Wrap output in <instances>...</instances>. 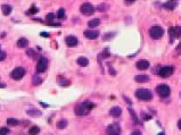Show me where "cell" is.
Returning a JSON list of instances; mask_svg holds the SVG:
<instances>
[{
    "label": "cell",
    "instance_id": "cell-24",
    "mask_svg": "<svg viewBox=\"0 0 181 135\" xmlns=\"http://www.w3.org/2000/svg\"><path fill=\"white\" fill-rule=\"evenodd\" d=\"M41 83H42V78L40 77V76H38V75H34L33 77H32V84L33 85H40Z\"/></svg>",
    "mask_w": 181,
    "mask_h": 135
},
{
    "label": "cell",
    "instance_id": "cell-9",
    "mask_svg": "<svg viewBox=\"0 0 181 135\" xmlns=\"http://www.w3.org/2000/svg\"><path fill=\"white\" fill-rule=\"evenodd\" d=\"M107 134L108 135H120L121 134V127L118 123H114L107 127Z\"/></svg>",
    "mask_w": 181,
    "mask_h": 135
},
{
    "label": "cell",
    "instance_id": "cell-15",
    "mask_svg": "<svg viewBox=\"0 0 181 135\" xmlns=\"http://www.w3.org/2000/svg\"><path fill=\"white\" fill-rule=\"evenodd\" d=\"M76 63H77L79 66L85 67V66H88V65H89V59H88V58H85V57H79L77 60H76Z\"/></svg>",
    "mask_w": 181,
    "mask_h": 135
},
{
    "label": "cell",
    "instance_id": "cell-27",
    "mask_svg": "<svg viewBox=\"0 0 181 135\" xmlns=\"http://www.w3.org/2000/svg\"><path fill=\"white\" fill-rule=\"evenodd\" d=\"M177 3L173 1V0H171V1L169 2H166V3H164V8H166V9H174V7H175Z\"/></svg>",
    "mask_w": 181,
    "mask_h": 135
},
{
    "label": "cell",
    "instance_id": "cell-39",
    "mask_svg": "<svg viewBox=\"0 0 181 135\" xmlns=\"http://www.w3.org/2000/svg\"><path fill=\"white\" fill-rule=\"evenodd\" d=\"M40 35H41V36H46V37H48V36H49V34L46 33V32H42V33H40Z\"/></svg>",
    "mask_w": 181,
    "mask_h": 135
},
{
    "label": "cell",
    "instance_id": "cell-34",
    "mask_svg": "<svg viewBox=\"0 0 181 135\" xmlns=\"http://www.w3.org/2000/svg\"><path fill=\"white\" fill-rule=\"evenodd\" d=\"M141 117H142L143 120H149V119H152V116L148 115V114H145V112L141 114Z\"/></svg>",
    "mask_w": 181,
    "mask_h": 135
},
{
    "label": "cell",
    "instance_id": "cell-13",
    "mask_svg": "<svg viewBox=\"0 0 181 135\" xmlns=\"http://www.w3.org/2000/svg\"><path fill=\"white\" fill-rule=\"evenodd\" d=\"M136 67L138 68L139 71H146V69H148V67H149V61L145 60V59L139 60V61H137Z\"/></svg>",
    "mask_w": 181,
    "mask_h": 135
},
{
    "label": "cell",
    "instance_id": "cell-17",
    "mask_svg": "<svg viewBox=\"0 0 181 135\" xmlns=\"http://www.w3.org/2000/svg\"><path fill=\"white\" fill-rule=\"evenodd\" d=\"M1 10H2V14L5 16H8L10 13H12V10H13V7L10 6V5H2L1 6Z\"/></svg>",
    "mask_w": 181,
    "mask_h": 135
},
{
    "label": "cell",
    "instance_id": "cell-8",
    "mask_svg": "<svg viewBox=\"0 0 181 135\" xmlns=\"http://www.w3.org/2000/svg\"><path fill=\"white\" fill-rule=\"evenodd\" d=\"M169 34L171 36V43L173 42L174 39H178L181 35V27L180 26H175V27H170L169 29Z\"/></svg>",
    "mask_w": 181,
    "mask_h": 135
},
{
    "label": "cell",
    "instance_id": "cell-43",
    "mask_svg": "<svg viewBox=\"0 0 181 135\" xmlns=\"http://www.w3.org/2000/svg\"><path fill=\"white\" fill-rule=\"evenodd\" d=\"M132 134H133V135H140V134H141V133H140V132H133Z\"/></svg>",
    "mask_w": 181,
    "mask_h": 135
},
{
    "label": "cell",
    "instance_id": "cell-22",
    "mask_svg": "<svg viewBox=\"0 0 181 135\" xmlns=\"http://www.w3.org/2000/svg\"><path fill=\"white\" fill-rule=\"evenodd\" d=\"M26 55H27V56H29L30 58H32V59H38V58H40V56H39V55H38L33 49H27V50H26Z\"/></svg>",
    "mask_w": 181,
    "mask_h": 135
},
{
    "label": "cell",
    "instance_id": "cell-23",
    "mask_svg": "<svg viewBox=\"0 0 181 135\" xmlns=\"http://www.w3.org/2000/svg\"><path fill=\"white\" fill-rule=\"evenodd\" d=\"M99 24H100V19H98V18H94V19L89 20L88 25H89V27H90V29H94V27L99 26Z\"/></svg>",
    "mask_w": 181,
    "mask_h": 135
},
{
    "label": "cell",
    "instance_id": "cell-32",
    "mask_svg": "<svg viewBox=\"0 0 181 135\" xmlns=\"http://www.w3.org/2000/svg\"><path fill=\"white\" fill-rule=\"evenodd\" d=\"M38 12H39V9H38L35 6H32V7H31V9L27 12V14H35Z\"/></svg>",
    "mask_w": 181,
    "mask_h": 135
},
{
    "label": "cell",
    "instance_id": "cell-30",
    "mask_svg": "<svg viewBox=\"0 0 181 135\" xmlns=\"http://www.w3.org/2000/svg\"><path fill=\"white\" fill-rule=\"evenodd\" d=\"M109 8L108 5H106V3H101L100 6L97 7V10H99V12H105V10H107Z\"/></svg>",
    "mask_w": 181,
    "mask_h": 135
},
{
    "label": "cell",
    "instance_id": "cell-4",
    "mask_svg": "<svg viewBox=\"0 0 181 135\" xmlns=\"http://www.w3.org/2000/svg\"><path fill=\"white\" fill-rule=\"evenodd\" d=\"M25 74H26V69L24 67H16L12 72L10 77H12L13 79H15V81H19V79H22L24 77V75Z\"/></svg>",
    "mask_w": 181,
    "mask_h": 135
},
{
    "label": "cell",
    "instance_id": "cell-38",
    "mask_svg": "<svg viewBox=\"0 0 181 135\" xmlns=\"http://www.w3.org/2000/svg\"><path fill=\"white\" fill-rule=\"evenodd\" d=\"M102 57H104V58L109 57V52H108V50H107V49L104 50V52H102Z\"/></svg>",
    "mask_w": 181,
    "mask_h": 135
},
{
    "label": "cell",
    "instance_id": "cell-42",
    "mask_svg": "<svg viewBox=\"0 0 181 135\" xmlns=\"http://www.w3.org/2000/svg\"><path fill=\"white\" fill-rule=\"evenodd\" d=\"M0 88H6V84L5 83H0Z\"/></svg>",
    "mask_w": 181,
    "mask_h": 135
},
{
    "label": "cell",
    "instance_id": "cell-7",
    "mask_svg": "<svg viewBox=\"0 0 181 135\" xmlns=\"http://www.w3.org/2000/svg\"><path fill=\"white\" fill-rule=\"evenodd\" d=\"M80 12L83 14V15H85V16L92 15V14L95 13V7L92 6L91 3L85 2V3H83V5L80 7Z\"/></svg>",
    "mask_w": 181,
    "mask_h": 135
},
{
    "label": "cell",
    "instance_id": "cell-5",
    "mask_svg": "<svg viewBox=\"0 0 181 135\" xmlns=\"http://www.w3.org/2000/svg\"><path fill=\"white\" fill-rule=\"evenodd\" d=\"M156 92L161 98H167L171 93V89L166 84H161L156 88Z\"/></svg>",
    "mask_w": 181,
    "mask_h": 135
},
{
    "label": "cell",
    "instance_id": "cell-20",
    "mask_svg": "<svg viewBox=\"0 0 181 135\" xmlns=\"http://www.w3.org/2000/svg\"><path fill=\"white\" fill-rule=\"evenodd\" d=\"M57 83H58V85H60V86H68L70 85V81L66 78H64V77H60V76H58V78H57Z\"/></svg>",
    "mask_w": 181,
    "mask_h": 135
},
{
    "label": "cell",
    "instance_id": "cell-35",
    "mask_svg": "<svg viewBox=\"0 0 181 135\" xmlns=\"http://www.w3.org/2000/svg\"><path fill=\"white\" fill-rule=\"evenodd\" d=\"M6 57H7V53L5 52V51H0V61L5 60Z\"/></svg>",
    "mask_w": 181,
    "mask_h": 135
},
{
    "label": "cell",
    "instance_id": "cell-6",
    "mask_svg": "<svg viewBox=\"0 0 181 135\" xmlns=\"http://www.w3.org/2000/svg\"><path fill=\"white\" fill-rule=\"evenodd\" d=\"M48 68V59L44 57H40L37 63V72L38 73H44Z\"/></svg>",
    "mask_w": 181,
    "mask_h": 135
},
{
    "label": "cell",
    "instance_id": "cell-1",
    "mask_svg": "<svg viewBox=\"0 0 181 135\" xmlns=\"http://www.w3.org/2000/svg\"><path fill=\"white\" fill-rule=\"evenodd\" d=\"M95 107H96V105L92 102H83V103H80V105L75 106L74 112H75V115H77V116H85V115H88V114L90 112V110L94 109Z\"/></svg>",
    "mask_w": 181,
    "mask_h": 135
},
{
    "label": "cell",
    "instance_id": "cell-14",
    "mask_svg": "<svg viewBox=\"0 0 181 135\" xmlns=\"http://www.w3.org/2000/svg\"><path fill=\"white\" fill-rule=\"evenodd\" d=\"M109 115L112 117H120L122 115V109L120 107H113V108L109 110Z\"/></svg>",
    "mask_w": 181,
    "mask_h": 135
},
{
    "label": "cell",
    "instance_id": "cell-31",
    "mask_svg": "<svg viewBox=\"0 0 181 135\" xmlns=\"http://www.w3.org/2000/svg\"><path fill=\"white\" fill-rule=\"evenodd\" d=\"M9 133H10V131L8 127H1V128H0V135H7Z\"/></svg>",
    "mask_w": 181,
    "mask_h": 135
},
{
    "label": "cell",
    "instance_id": "cell-18",
    "mask_svg": "<svg viewBox=\"0 0 181 135\" xmlns=\"http://www.w3.org/2000/svg\"><path fill=\"white\" fill-rule=\"evenodd\" d=\"M29 46V41L25 37H20V39L17 41V47L18 48H26Z\"/></svg>",
    "mask_w": 181,
    "mask_h": 135
},
{
    "label": "cell",
    "instance_id": "cell-2",
    "mask_svg": "<svg viewBox=\"0 0 181 135\" xmlns=\"http://www.w3.org/2000/svg\"><path fill=\"white\" fill-rule=\"evenodd\" d=\"M136 96L137 99L142 100V101H150L153 99L152 92L147 89H138L136 91Z\"/></svg>",
    "mask_w": 181,
    "mask_h": 135
},
{
    "label": "cell",
    "instance_id": "cell-10",
    "mask_svg": "<svg viewBox=\"0 0 181 135\" xmlns=\"http://www.w3.org/2000/svg\"><path fill=\"white\" fill-rule=\"evenodd\" d=\"M174 72V68L172 66H165V67H162L158 71V75L161 77H169L173 74Z\"/></svg>",
    "mask_w": 181,
    "mask_h": 135
},
{
    "label": "cell",
    "instance_id": "cell-41",
    "mask_svg": "<svg viewBox=\"0 0 181 135\" xmlns=\"http://www.w3.org/2000/svg\"><path fill=\"white\" fill-rule=\"evenodd\" d=\"M40 105H42V107H44V108H48V107H49L47 103H43V102H40Z\"/></svg>",
    "mask_w": 181,
    "mask_h": 135
},
{
    "label": "cell",
    "instance_id": "cell-26",
    "mask_svg": "<svg viewBox=\"0 0 181 135\" xmlns=\"http://www.w3.org/2000/svg\"><path fill=\"white\" fill-rule=\"evenodd\" d=\"M39 133H40V128L38 126H32L29 129V134H31V135H35V134H39Z\"/></svg>",
    "mask_w": 181,
    "mask_h": 135
},
{
    "label": "cell",
    "instance_id": "cell-28",
    "mask_svg": "<svg viewBox=\"0 0 181 135\" xmlns=\"http://www.w3.org/2000/svg\"><path fill=\"white\" fill-rule=\"evenodd\" d=\"M129 112H130V115H131V117H132L133 122H135L136 124H139V120H138V118H137V115H136L135 110L131 109V108H129Z\"/></svg>",
    "mask_w": 181,
    "mask_h": 135
},
{
    "label": "cell",
    "instance_id": "cell-16",
    "mask_svg": "<svg viewBox=\"0 0 181 135\" xmlns=\"http://www.w3.org/2000/svg\"><path fill=\"white\" fill-rule=\"evenodd\" d=\"M135 81L138 83H146L149 81V76L147 75H137L135 77Z\"/></svg>",
    "mask_w": 181,
    "mask_h": 135
},
{
    "label": "cell",
    "instance_id": "cell-3",
    "mask_svg": "<svg viewBox=\"0 0 181 135\" xmlns=\"http://www.w3.org/2000/svg\"><path fill=\"white\" fill-rule=\"evenodd\" d=\"M163 34H164V30L161 26H153V27H150V30H149V35L154 40L161 39V37L163 36Z\"/></svg>",
    "mask_w": 181,
    "mask_h": 135
},
{
    "label": "cell",
    "instance_id": "cell-11",
    "mask_svg": "<svg viewBox=\"0 0 181 135\" xmlns=\"http://www.w3.org/2000/svg\"><path fill=\"white\" fill-rule=\"evenodd\" d=\"M65 42H66V46L67 47L74 48V47H76L77 44H79V40H77V37H75L73 35H68L66 39H65Z\"/></svg>",
    "mask_w": 181,
    "mask_h": 135
},
{
    "label": "cell",
    "instance_id": "cell-21",
    "mask_svg": "<svg viewBox=\"0 0 181 135\" xmlns=\"http://www.w3.org/2000/svg\"><path fill=\"white\" fill-rule=\"evenodd\" d=\"M26 114L29 116H31V117H39V116H41V111H40V110H38V109H30V110H27V111H26Z\"/></svg>",
    "mask_w": 181,
    "mask_h": 135
},
{
    "label": "cell",
    "instance_id": "cell-44",
    "mask_svg": "<svg viewBox=\"0 0 181 135\" xmlns=\"http://www.w3.org/2000/svg\"><path fill=\"white\" fill-rule=\"evenodd\" d=\"M126 2H133V1H136V0H125Z\"/></svg>",
    "mask_w": 181,
    "mask_h": 135
},
{
    "label": "cell",
    "instance_id": "cell-33",
    "mask_svg": "<svg viewBox=\"0 0 181 135\" xmlns=\"http://www.w3.org/2000/svg\"><path fill=\"white\" fill-rule=\"evenodd\" d=\"M115 35V34L114 33H109V34H105V35L104 36H102V40H104V41H106V40H109V39H111V37H113V36H114Z\"/></svg>",
    "mask_w": 181,
    "mask_h": 135
},
{
    "label": "cell",
    "instance_id": "cell-37",
    "mask_svg": "<svg viewBox=\"0 0 181 135\" xmlns=\"http://www.w3.org/2000/svg\"><path fill=\"white\" fill-rule=\"evenodd\" d=\"M123 99H124V100H125V101H126V103H128V105H130V106H132V101H131V100H129V99H128V96L123 95Z\"/></svg>",
    "mask_w": 181,
    "mask_h": 135
},
{
    "label": "cell",
    "instance_id": "cell-29",
    "mask_svg": "<svg viewBox=\"0 0 181 135\" xmlns=\"http://www.w3.org/2000/svg\"><path fill=\"white\" fill-rule=\"evenodd\" d=\"M58 18L59 19H63V18H65V10L63 9V8H60V9H58V12H57V15H56Z\"/></svg>",
    "mask_w": 181,
    "mask_h": 135
},
{
    "label": "cell",
    "instance_id": "cell-40",
    "mask_svg": "<svg viewBox=\"0 0 181 135\" xmlns=\"http://www.w3.org/2000/svg\"><path fill=\"white\" fill-rule=\"evenodd\" d=\"M178 127H179V129L181 131V119L178 120Z\"/></svg>",
    "mask_w": 181,
    "mask_h": 135
},
{
    "label": "cell",
    "instance_id": "cell-12",
    "mask_svg": "<svg viewBox=\"0 0 181 135\" xmlns=\"http://www.w3.org/2000/svg\"><path fill=\"white\" fill-rule=\"evenodd\" d=\"M83 34L87 39H90V40H95L99 36V32L96 30H85Z\"/></svg>",
    "mask_w": 181,
    "mask_h": 135
},
{
    "label": "cell",
    "instance_id": "cell-36",
    "mask_svg": "<svg viewBox=\"0 0 181 135\" xmlns=\"http://www.w3.org/2000/svg\"><path fill=\"white\" fill-rule=\"evenodd\" d=\"M54 18H55V15L53 13H50V14H48V15H47V20H48V22H51Z\"/></svg>",
    "mask_w": 181,
    "mask_h": 135
},
{
    "label": "cell",
    "instance_id": "cell-25",
    "mask_svg": "<svg viewBox=\"0 0 181 135\" xmlns=\"http://www.w3.org/2000/svg\"><path fill=\"white\" fill-rule=\"evenodd\" d=\"M7 124H8V126H17L19 124V122L15 118H8L7 119Z\"/></svg>",
    "mask_w": 181,
    "mask_h": 135
},
{
    "label": "cell",
    "instance_id": "cell-19",
    "mask_svg": "<svg viewBox=\"0 0 181 135\" xmlns=\"http://www.w3.org/2000/svg\"><path fill=\"white\" fill-rule=\"evenodd\" d=\"M67 124H68V122L66 119H60V120H58L57 122L56 127L58 129H64V128H66L67 127Z\"/></svg>",
    "mask_w": 181,
    "mask_h": 135
}]
</instances>
